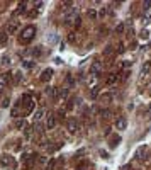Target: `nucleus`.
Listing matches in <instances>:
<instances>
[{"label":"nucleus","mask_w":151,"mask_h":170,"mask_svg":"<svg viewBox=\"0 0 151 170\" xmlns=\"http://www.w3.org/2000/svg\"><path fill=\"white\" fill-rule=\"evenodd\" d=\"M58 90H60L58 87H48L44 92H46V95L51 97V99H58Z\"/></svg>","instance_id":"1a4fd4ad"},{"label":"nucleus","mask_w":151,"mask_h":170,"mask_svg":"<svg viewBox=\"0 0 151 170\" xmlns=\"http://www.w3.org/2000/svg\"><path fill=\"white\" fill-rule=\"evenodd\" d=\"M20 78H22V71H15L14 73V83H19Z\"/></svg>","instance_id":"a878e982"},{"label":"nucleus","mask_w":151,"mask_h":170,"mask_svg":"<svg viewBox=\"0 0 151 170\" xmlns=\"http://www.w3.org/2000/svg\"><path fill=\"white\" fill-rule=\"evenodd\" d=\"M119 143H121V138H119V136H114V138L111 140V148H116Z\"/></svg>","instance_id":"393cba45"},{"label":"nucleus","mask_w":151,"mask_h":170,"mask_svg":"<svg viewBox=\"0 0 151 170\" xmlns=\"http://www.w3.org/2000/svg\"><path fill=\"white\" fill-rule=\"evenodd\" d=\"M19 29V20H9V24H7V36L10 34H15V31Z\"/></svg>","instance_id":"0eeeda50"},{"label":"nucleus","mask_w":151,"mask_h":170,"mask_svg":"<svg viewBox=\"0 0 151 170\" xmlns=\"http://www.w3.org/2000/svg\"><path fill=\"white\" fill-rule=\"evenodd\" d=\"M148 116H151V106H150V109H148Z\"/></svg>","instance_id":"a18cd8bd"},{"label":"nucleus","mask_w":151,"mask_h":170,"mask_svg":"<svg viewBox=\"0 0 151 170\" xmlns=\"http://www.w3.org/2000/svg\"><path fill=\"white\" fill-rule=\"evenodd\" d=\"M117 82H119V77H117L116 73H111V75L107 77L105 83H107V85H114V83H117Z\"/></svg>","instance_id":"4468645a"},{"label":"nucleus","mask_w":151,"mask_h":170,"mask_svg":"<svg viewBox=\"0 0 151 170\" xmlns=\"http://www.w3.org/2000/svg\"><path fill=\"white\" fill-rule=\"evenodd\" d=\"M85 169H87V162H81L78 165V170H85Z\"/></svg>","instance_id":"c9c22d12"},{"label":"nucleus","mask_w":151,"mask_h":170,"mask_svg":"<svg viewBox=\"0 0 151 170\" xmlns=\"http://www.w3.org/2000/svg\"><path fill=\"white\" fill-rule=\"evenodd\" d=\"M102 73V63L100 61H93L90 65V75L92 77H99Z\"/></svg>","instance_id":"20e7f679"},{"label":"nucleus","mask_w":151,"mask_h":170,"mask_svg":"<svg viewBox=\"0 0 151 170\" xmlns=\"http://www.w3.org/2000/svg\"><path fill=\"white\" fill-rule=\"evenodd\" d=\"M100 116H102V118H109V116H111V111H109V109L100 111Z\"/></svg>","instance_id":"2f4dec72"},{"label":"nucleus","mask_w":151,"mask_h":170,"mask_svg":"<svg viewBox=\"0 0 151 170\" xmlns=\"http://www.w3.org/2000/svg\"><path fill=\"white\" fill-rule=\"evenodd\" d=\"M146 151H148L146 146H139L138 151H136V158H138V160H144V158H146Z\"/></svg>","instance_id":"ddd939ff"},{"label":"nucleus","mask_w":151,"mask_h":170,"mask_svg":"<svg viewBox=\"0 0 151 170\" xmlns=\"http://www.w3.org/2000/svg\"><path fill=\"white\" fill-rule=\"evenodd\" d=\"M10 78H12L10 73H2V75H0V92L5 89V85L10 82Z\"/></svg>","instance_id":"6e6552de"},{"label":"nucleus","mask_w":151,"mask_h":170,"mask_svg":"<svg viewBox=\"0 0 151 170\" xmlns=\"http://www.w3.org/2000/svg\"><path fill=\"white\" fill-rule=\"evenodd\" d=\"M111 53H112V46H107L105 51H104V55H111Z\"/></svg>","instance_id":"a19ab883"},{"label":"nucleus","mask_w":151,"mask_h":170,"mask_svg":"<svg viewBox=\"0 0 151 170\" xmlns=\"http://www.w3.org/2000/svg\"><path fill=\"white\" fill-rule=\"evenodd\" d=\"M124 44H122V43H119V48H117V53H119V55H122V53H124Z\"/></svg>","instance_id":"72a5a7b5"},{"label":"nucleus","mask_w":151,"mask_h":170,"mask_svg":"<svg viewBox=\"0 0 151 170\" xmlns=\"http://www.w3.org/2000/svg\"><path fill=\"white\" fill-rule=\"evenodd\" d=\"M68 41H70V43H75V34H70V36H68Z\"/></svg>","instance_id":"37998d69"},{"label":"nucleus","mask_w":151,"mask_h":170,"mask_svg":"<svg viewBox=\"0 0 151 170\" xmlns=\"http://www.w3.org/2000/svg\"><path fill=\"white\" fill-rule=\"evenodd\" d=\"M150 48H151V43H150Z\"/></svg>","instance_id":"49530a36"},{"label":"nucleus","mask_w":151,"mask_h":170,"mask_svg":"<svg viewBox=\"0 0 151 170\" xmlns=\"http://www.w3.org/2000/svg\"><path fill=\"white\" fill-rule=\"evenodd\" d=\"M32 56H41V48H36V50H31L29 51Z\"/></svg>","instance_id":"7c9ffc66"},{"label":"nucleus","mask_w":151,"mask_h":170,"mask_svg":"<svg viewBox=\"0 0 151 170\" xmlns=\"http://www.w3.org/2000/svg\"><path fill=\"white\" fill-rule=\"evenodd\" d=\"M27 10V3L26 2H20L19 5H17V9L14 10V15H20V14H24Z\"/></svg>","instance_id":"f8f14e48"},{"label":"nucleus","mask_w":151,"mask_h":170,"mask_svg":"<svg viewBox=\"0 0 151 170\" xmlns=\"http://www.w3.org/2000/svg\"><path fill=\"white\" fill-rule=\"evenodd\" d=\"M54 124H56V116L54 114H48V118H46V128L48 129H53Z\"/></svg>","instance_id":"9d476101"},{"label":"nucleus","mask_w":151,"mask_h":170,"mask_svg":"<svg viewBox=\"0 0 151 170\" xmlns=\"http://www.w3.org/2000/svg\"><path fill=\"white\" fill-rule=\"evenodd\" d=\"M150 70H151V61H146V63L143 65V68H141V75H146Z\"/></svg>","instance_id":"aec40b11"},{"label":"nucleus","mask_w":151,"mask_h":170,"mask_svg":"<svg viewBox=\"0 0 151 170\" xmlns=\"http://www.w3.org/2000/svg\"><path fill=\"white\" fill-rule=\"evenodd\" d=\"M112 100V94H109V92H105V94H102L100 95V102L102 104H109Z\"/></svg>","instance_id":"dca6fc26"},{"label":"nucleus","mask_w":151,"mask_h":170,"mask_svg":"<svg viewBox=\"0 0 151 170\" xmlns=\"http://www.w3.org/2000/svg\"><path fill=\"white\" fill-rule=\"evenodd\" d=\"M66 129L70 131V133H77V131L80 129V122L77 119H68L66 122Z\"/></svg>","instance_id":"423d86ee"},{"label":"nucleus","mask_w":151,"mask_h":170,"mask_svg":"<svg viewBox=\"0 0 151 170\" xmlns=\"http://www.w3.org/2000/svg\"><path fill=\"white\" fill-rule=\"evenodd\" d=\"M78 104H80V97H73L71 102L68 104V109H73V107H75V106H78Z\"/></svg>","instance_id":"4be33fe9"},{"label":"nucleus","mask_w":151,"mask_h":170,"mask_svg":"<svg viewBox=\"0 0 151 170\" xmlns=\"http://www.w3.org/2000/svg\"><path fill=\"white\" fill-rule=\"evenodd\" d=\"M58 118H60V119H65V118H66V109H60L58 111Z\"/></svg>","instance_id":"c756f323"},{"label":"nucleus","mask_w":151,"mask_h":170,"mask_svg":"<svg viewBox=\"0 0 151 170\" xmlns=\"http://www.w3.org/2000/svg\"><path fill=\"white\" fill-rule=\"evenodd\" d=\"M150 19H151V17H150Z\"/></svg>","instance_id":"de8ad7c7"},{"label":"nucleus","mask_w":151,"mask_h":170,"mask_svg":"<svg viewBox=\"0 0 151 170\" xmlns=\"http://www.w3.org/2000/svg\"><path fill=\"white\" fill-rule=\"evenodd\" d=\"M0 163H2V167H14L15 165L14 157H10V155H2L0 157Z\"/></svg>","instance_id":"39448f33"},{"label":"nucleus","mask_w":151,"mask_h":170,"mask_svg":"<svg viewBox=\"0 0 151 170\" xmlns=\"http://www.w3.org/2000/svg\"><path fill=\"white\" fill-rule=\"evenodd\" d=\"M34 36H36V26L29 24V26H26L22 29V32H20V36H19V41L22 44H27V43H31V41L34 39Z\"/></svg>","instance_id":"f257e3e1"},{"label":"nucleus","mask_w":151,"mask_h":170,"mask_svg":"<svg viewBox=\"0 0 151 170\" xmlns=\"http://www.w3.org/2000/svg\"><path fill=\"white\" fill-rule=\"evenodd\" d=\"M58 97H61V99H66V97H68V89H65V87H63V89H60V90H58Z\"/></svg>","instance_id":"5701e85b"},{"label":"nucleus","mask_w":151,"mask_h":170,"mask_svg":"<svg viewBox=\"0 0 151 170\" xmlns=\"http://www.w3.org/2000/svg\"><path fill=\"white\" fill-rule=\"evenodd\" d=\"M2 65H10V56L3 55V56H2Z\"/></svg>","instance_id":"c85d7f7f"},{"label":"nucleus","mask_w":151,"mask_h":170,"mask_svg":"<svg viewBox=\"0 0 151 170\" xmlns=\"http://www.w3.org/2000/svg\"><path fill=\"white\" fill-rule=\"evenodd\" d=\"M51 77H53V70L51 68H46V70L41 73V82H48V80H51Z\"/></svg>","instance_id":"9b49d317"},{"label":"nucleus","mask_w":151,"mask_h":170,"mask_svg":"<svg viewBox=\"0 0 151 170\" xmlns=\"http://www.w3.org/2000/svg\"><path fill=\"white\" fill-rule=\"evenodd\" d=\"M42 114H44V109H38V111H36V114H34V121H36V122H39L41 118H42Z\"/></svg>","instance_id":"412c9836"},{"label":"nucleus","mask_w":151,"mask_h":170,"mask_svg":"<svg viewBox=\"0 0 151 170\" xmlns=\"http://www.w3.org/2000/svg\"><path fill=\"white\" fill-rule=\"evenodd\" d=\"M78 19V15H77V12L73 10V12H68L66 15H65V19H63V24L65 26H71V24H75Z\"/></svg>","instance_id":"7ed1b4c3"},{"label":"nucleus","mask_w":151,"mask_h":170,"mask_svg":"<svg viewBox=\"0 0 151 170\" xmlns=\"http://www.w3.org/2000/svg\"><path fill=\"white\" fill-rule=\"evenodd\" d=\"M36 157H38V155L32 153V151H24V153H22V162H24L27 167H31V165L34 163V160H36Z\"/></svg>","instance_id":"f03ea898"},{"label":"nucleus","mask_w":151,"mask_h":170,"mask_svg":"<svg viewBox=\"0 0 151 170\" xmlns=\"http://www.w3.org/2000/svg\"><path fill=\"white\" fill-rule=\"evenodd\" d=\"M9 104H10V99H9V97H5V99L2 100V107H9Z\"/></svg>","instance_id":"473e14b6"},{"label":"nucleus","mask_w":151,"mask_h":170,"mask_svg":"<svg viewBox=\"0 0 151 170\" xmlns=\"http://www.w3.org/2000/svg\"><path fill=\"white\" fill-rule=\"evenodd\" d=\"M139 38H141V39H148V38H150V32H148L146 29H143L141 34H139Z\"/></svg>","instance_id":"cd10ccee"},{"label":"nucleus","mask_w":151,"mask_h":170,"mask_svg":"<svg viewBox=\"0 0 151 170\" xmlns=\"http://www.w3.org/2000/svg\"><path fill=\"white\" fill-rule=\"evenodd\" d=\"M71 5H73V2H63V7L65 9H70Z\"/></svg>","instance_id":"e433bc0d"},{"label":"nucleus","mask_w":151,"mask_h":170,"mask_svg":"<svg viewBox=\"0 0 151 170\" xmlns=\"http://www.w3.org/2000/svg\"><path fill=\"white\" fill-rule=\"evenodd\" d=\"M116 31H117V32H122V31H124V24H119V26L116 27Z\"/></svg>","instance_id":"79ce46f5"},{"label":"nucleus","mask_w":151,"mask_h":170,"mask_svg":"<svg viewBox=\"0 0 151 170\" xmlns=\"http://www.w3.org/2000/svg\"><path fill=\"white\" fill-rule=\"evenodd\" d=\"M99 94H100V85H95V87L90 90V99H97Z\"/></svg>","instance_id":"f3484780"},{"label":"nucleus","mask_w":151,"mask_h":170,"mask_svg":"<svg viewBox=\"0 0 151 170\" xmlns=\"http://www.w3.org/2000/svg\"><path fill=\"white\" fill-rule=\"evenodd\" d=\"M143 7H144V9H151V0L144 2V3H143Z\"/></svg>","instance_id":"58836bf2"},{"label":"nucleus","mask_w":151,"mask_h":170,"mask_svg":"<svg viewBox=\"0 0 151 170\" xmlns=\"http://www.w3.org/2000/svg\"><path fill=\"white\" fill-rule=\"evenodd\" d=\"M88 17H92V19H95V17H97V14H95V10H93V9L88 10Z\"/></svg>","instance_id":"f704fd0d"},{"label":"nucleus","mask_w":151,"mask_h":170,"mask_svg":"<svg viewBox=\"0 0 151 170\" xmlns=\"http://www.w3.org/2000/svg\"><path fill=\"white\" fill-rule=\"evenodd\" d=\"M32 129H34V133H41V131H42V126H41V122H34Z\"/></svg>","instance_id":"bb28decb"},{"label":"nucleus","mask_w":151,"mask_h":170,"mask_svg":"<svg viewBox=\"0 0 151 170\" xmlns=\"http://www.w3.org/2000/svg\"><path fill=\"white\" fill-rule=\"evenodd\" d=\"M122 66H124V70H129V68H131V63H129V61H124Z\"/></svg>","instance_id":"ea45409f"},{"label":"nucleus","mask_w":151,"mask_h":170,"mask_svg":"<svg viewBox=\"0 0 151 170\" xmlns=\"http://www.w3.org/2000/svg\"><path fill=\"white\" fill-rule=\"evenodd\" d=\"M15 128H17V129H26V128H27L24 118H22V119H15Z\"/></svg>","instance_id":"6ab92c4d"},{"label":"nucleus","mask_w":151,"mask_h":170,"mask_svg":"<svg viewBox=\"0 0 151 170\" xmlns=\"http://www.w3.org/2000/svg\"><path fill=\"white\" fill-rule=\"evenodd\" d=\"M36 15H38V10H32V12L29 14V17H36Z\"/></svg>","instance_id":"c03bdc74"},{"label":"nucleus","mask_w":151,"mask_h":170,"mask_svg":"<svg viewBox=\"0 0 151 170\" xmlns=\"http://www.w3.org/2000/svg\"><path fill=\"white\" fill-rule=\"evenodd\" d=\"M126 126H127V121L124 119V118H119V119L116 121V128L117 129H126Z\"/></svg>","instance_id":"2eb2a0df"},{"label":"nucleus","mask_w":151,"mask_h":170,"mask_svg":"<svg viewBox=\"0 0 151 170\" xmlns=\"http://www.w3.org/2000/svg\"><path fill=\"white\" fill-rule=\"evenodd\" d=\"M24 66H26V68H32L34 63H31V61H24Z\"/></svg>","instance_id":"4c0bfd02"},{"label":"nucleus","mask_w":151,"mask_h":170,"mask_svg":"<svg viewBox=\"0 0 151 170\" xmlns=\"http://www.w3.org/2000/svg\"><path fill=\"white\" fill-rule=\"evenodd\" d=\"M56 165H58V158H51L46 165V170H56Z\"/></svg>","instance_id":"a211bd4d"},{"label":"nucleus","mask_w":151,"mask_h":170,"mask_svg":"<svg viewBox=\"0 0 151 170\" xmlns=\"http://www.w3.org/2000/svg\"><path fill=\"white\" fill-rule=\"evenodd\" d=\"M7 44V32H0V46Z\"/></svg>","instance_id":"b1692460"}]
</instances>
